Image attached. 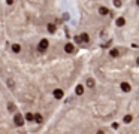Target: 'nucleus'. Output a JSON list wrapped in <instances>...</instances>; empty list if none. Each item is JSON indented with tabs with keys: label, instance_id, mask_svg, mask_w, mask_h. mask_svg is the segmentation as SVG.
Instances as JSON below:
<instances>
[{
	"label": "nucleus",
	"instance_id": "1",
	"mask_svg": "<svg viewBox=\"0 0 139 134\" xmlns=\"http://www.w3.org/2000/svg\"><path fill=\"white\" fill-rule=\"evenodd\" d=\"M48 48H49V40H48V39H41V40H39V43H37V51L41 52V54L46 52Z\"/></svg>",
	"mask_w": 139,
	"mask_h": 134
},
{
	"label": "nucleus",
	"instance_id": "2",
	"mask_svg": "<svg viewBox=\"0 0 139 134\" xmlns=\"http://www.w3.org/2000/svg\"><path fill=\"white\" fill-rule=\"evenodd\" d=\"M64 52L66 54H73L75 52V45L73 43H66L64 45Z\"/></svg>",
	"mask_w": 139,
	"mask_h": 134
},
{
	"label": "nucleus",
	"instance_id": "3",
	"mask_svg": "<svg viewBox=\"0 0 139 134\" xmlns=\"http://www.w3.org/2000/svg\"><path fill=\"white\" fill-rule=\"evenodd\" d=\"M79 40H81V43H88L90 42V36L87 33H81L79 34Z\"/></svg>",
	"mask_w": 139,
	"mask_h": 134
},
{
	"label": "nucleus",
	"instance_id": "4",
	"mask_svg": "<svg viewBox=\"0 0 139 134\" xmlns=\"http://www.w3.org/2000/svg\"><path fill=\"white\" fill-rule=\"evenodd\" d=\"M99 13H100L102 16H106V15H109V9L106 6H100L99 8Z\"/></svg>",
	"mask_w": 139,
	"mask_h": 134
},
{
	"label": "nucleus",
	"instance_id": "5",
	"mask_svg": "<svg viewBox=\"0 0 139 134\" xmlns=\"http://www.w3.org/2000/svg\"><path fill=\"white\" fill-rule=\"evenodd\" d=\"M109 55L112 57V58H118V57H120V51H118L117 48H112V49L109 51Z\"/></svg>",
	"mask_w": 139,
	"mask_h": 134
},
{
	"label": "nucleus",
	"instance_id": "6",
	"mask_svg": "<svg viewBox=\"0 0 139 134\" xmlns=\"http://www.w3.org/2000/svg\"><path fill=\"white\" fill-rule=\"evenodd\" d=\"M115 24H117L118 27H124V25H126V18H123V16H120V18H117V21H115Z\"/></svg>",
	"mask_w": 139,
	"mask_h": 134
},
{
	"label": "nucleus",
	"instance_id": "7",
	"mask_svg": "<svg viewBox=\"0 0 139 134\" xmlns=\"http://www.w3.org/2000/svg\"><path fill=\"white\" fill-rule=\"evenodd\" d=\"M11 49H12V52H14V54H19V52H21V45L14 43V45L11 46Z\"/></svg>",
	"mask_w": 139,
	"mask_h": 134
},
{
	"label": "nucleus",
	"instance_id": "8",
	"mask_svg": "<svg viewBox=\"0 0 139 134\" xmlns=\"http://www.w3.org/2000/svg\"><path fill=\"white\" fill-rule=\"evenodd\" d=\"M46 30H48V33L54 34V33L57 31V25H55V24H48V25H46Z\"/></svg>",
	"mask_w": 139,
	"mask_h": 134
},
{
	"label": "nucleus",
	"instance_id": "9",
	"mask_svg": "<svg viewBox=\"0 0 139 134\" xmlns=\"http://www.w3.org/2000/svg\"><path fill=\"white\" fill-rule=\"evenodd\" d=\"M114 6L115 8H121V2L120 0H114Z\"/></svg>",
	"mask_w": 139,
	"mask_h": 134
},
{
	"label": "nucleus",
	"instance_id": "10",
	"mask_svg": "<svg viewBox=\"0 0 139 134\" xmlns=\"http://www.w3.org/2000/svg\"><path fill=\"white\" fill-rule=\"evenodd\" d=\"M6 3L8 5H14V0H6Z\"/></svg>",
	"mask_w": 139,
	"mask_h": 134
},
{
	"label": "nucleus",
	"instance_id": "11",
	"mask_svg": "<svg viewBox=\"0 0 139 134\" xmlns=\"http://www.w3.org/2000/svg\"><path fill=\"white\" fill-rule=\"evenodd\" d=\"M136 64H138V66H139V58H138V60H136Z\"/></svg>",
	"mask_w": 139,
	"mask_h": 134
},
{
	"label": "nucleus",
	"instance_id": "12",
	"mask_svg": "<svg viewBox=\"0 0 139 134\" xmlns=\"http://www.w3.org/2000/svg\"><path fill=\"white\" fill-rule=\"evenodd\" d=\"M136 5H138V6H139V0H136Z\"/></svg>",
	"mask_w": 139,
	"mask_h": 134
}]
</instances>
